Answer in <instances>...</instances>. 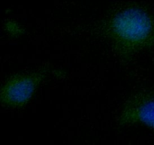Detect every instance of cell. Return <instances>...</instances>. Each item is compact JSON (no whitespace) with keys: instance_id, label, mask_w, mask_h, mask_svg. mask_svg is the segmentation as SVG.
I'll return each instance as SVG.
<instances>
[{"instance_id":"obj_1","label":"cell","mask_w":154,"mask_h":145,"mask_svg":"<svg viewBox=\"0 0 154 145\" xmlns=\"http://www.w3.org/2000/svg\"><path fill=\"white\" fill-rule=\"evenodd\" d=\"M106 32L114 48L129 55L153 43L154 20L142 9L127 8L108 20Z\"/></svg>"},{"instance_id":"obj_2","label":"cell","mask_w":154,"mask_h":145,"mask_svg":"<svg viewBox=\"0 0 154 145\" xmlns=\"http://www.w3.org/2000/svg\"><path fill=\"white\" fill-rule=\"evenodd\" d=\"M45 69L17 75L8 80L0 90V103L9 107L26 105L45 79Z\"/></svg>"},{"instance_id":"obj_3","label":"cell","mask_w":154,"mask_h":145,"mask_svg":"<svg viewBox=\"0 0 154 145\" xmlns=\"http://www.w3.org/2000/svg\"><path fill=\"white\" fill-rule=\"evenodd\" d=\"M118 121L120 125L143 123L154 128V95L132 96L122 108Z\"/></svg>"}]
</instances>
